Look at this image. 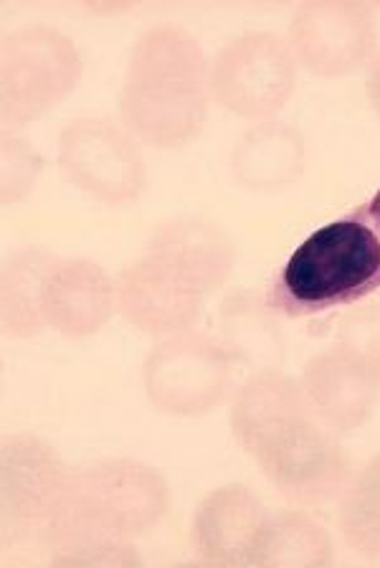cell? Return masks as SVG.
Returning a JSON list of instances; mask_svg holds the SVG:
<instances>
[{
	"mask_svg": "<svg viewBox=\"0 0 380 568\" xmlns=\"http://www.w3.org/2000/svg\"><path fill=\"white\" fill-rule=\"evenodd\" d=\"M61 256L43 246H25L6 256L0 274V323L8 337H37L47 331V282Z\"/></svg>",
	"mask_w": 380,
	"mask_h": 568,
	"instance_id": "cell-17",
	"label": "cell"
},
{
	"mask_svg": "<svg viewBox=\"0 0 380 568\" xmlns=\"http://www.w3.org/2000/svg\"><path fill=\"white\" fill-rule=\"evenodd\" d=\"M234 363L232 351L214 335L185 331L157 337L143 363V388L157 412L203 416L224 404Z\"/></svg>",
	"mask_w": 380,
	"mask_h": 568,
	"instance_id": "cell-7",
	"label": "cell"
},
{
	"mask_svg": "<svg viewBox=\"0 0 380 568\" xmlns=\"http://www.w3.org/2000/svg\"><path fill=\"white\" fill-rule=\"evenodd\" d=\"M297 84V61L287 39L271 31L226 41L210 59V94L244 120H271Z\"/></svg>",
	"mask_w": 380,
	"mask_h": 568,
	"instance_id": "cell-8",
	"label": "cell"
},
{
	"mask_svg": "<svg viewBox=\"0 0 380 568\" xmlns=\"http://www.w3.org/2000/svg\"><path fill=\"white\" fill-rule=\"evenodd\" d=\"M287 43L309 74L345 77L376 59L378 21L358 0H309L291 16Z\"/></svg>",
	"mask_w": 380,
	"mask_h": 568,
	"instance_id": "cell-10",
	"label": "cell"
},
{
	"mask_svg": "<svg viewBox=\"0 0 380 568\" xmlns=\"http://www.w3.org/2000/svg\"><path fill=\"white\" fill-rule=\"evenodd\" d=\"M47 325L64 337H90L110 323L117 310V282L86 256L59 260L47 282Z\"/></svg>",
	"mask_w": 380,
	"mask_h": 568,
	"instance_id": "cell-14",
	"label": "cell"
},
{
	"mask_svg": "<svg viewBox=\"0 0 380 568\" xmlns=\"http://www.w3.org/2000/svg\"><path fill=\"white\" fill-rule=\"evenodd\" d=\"M218 341L232 351L238 363L256 371L279 368L285 361V337L279 331L277 313L251 290L234 292L224 300L218 313Z\"/></svg>",
	"mask_w": 380,
	"mask_h": 568,
	"instance_id": "cell-18",
	"label": "cell"
},
{
	"mask_svg": "<svg viewBox=\"0 0 380 568\" xmlns=\"http://www.w3.org/2000/svg\"><path fill=\"white\" fill-rule=\"evenodd\" d=\"M82 79V53L54 26H23L3 39L0 51V118L19 130L43 118Z\"/></svg>",
	"mask_w": 380,
	"mask_h": 568,
	"instance_id": "cell-6",
	"label": "cell"
},
{
	"mask_svg": "<svg viewBox=\"0 0 380 568\" xmlns=\"http://www.w3.org/2000/svg\"><path fill=\"white\" fill-rule=\"evenodd\" d=\"M335 544L322 523L305 510L269 515L264 528L256 566L261 568H330Z\"/></svg>",
	"mask_w": 380,
	"mask_h": 568,
	"instance_id": "cell-19",
	"label": "cell"
},
{
	"mask_svg": "<svg viewBox=\"0 0 380 568\" xmlns=\"http://www.w3.org/2000/svg\"><path fill=\"white\" fill-rule=\"evenodd\" d=\"M210 61L198 39L181 26L161 23L132 43L120 89V120L137 142L178 150L208 122Z\"/></svg>",
	"mask_w": 380,
	"mask_h": 568,
	"instance_id": "cell-2",
	"label": "cell"
},
{
	"mask_svg": "<svg viewBox=\"0 0 380 568\" xmlns=\"http://www.w3.org/2000/svg\"><path fill=\"white\" fill-rule=\"evenodd\" d=\"M299 384L317 419L338 434L366 426L380 398L378 373L338 343L307 361Z\"/></svg>",
	"mask_w": 380,
	"mask_h": 568,
	"instance_id": "cell-13",
	"label": "cell"
},
{
	"mask_svg": "<svg viewBox=\"0 0 380 568\" xmlns=\"http://www.w3.org/2000/svg\"><path fill=\"white\" fill-rule=\"evenodd\" d=\"M167 508L171 485L147 462L130 457L86 462L74 467L66 530L54 548L76 538L132 540L153 530Z\"/></svg>",
	"mask_w": 380,
	"mask_h": 568,
	"instance_id": "cell-4",
	"label": "cell"
},
{
	"mask_svg": "<svg viewBox=\"0 0 380 568\" xmlns=\"http://www.w3.org/2000/svg\"><path fill=\"white\" fill-rule=\"evenodd\" d=\"M380 292V189L345 216L309 234L269 284L277 315L309 317Z\"/></svg>",
	"mask_w": 380,
	"mask_h": 568,
	"instance_id": "cell-3",
	"label": "cell"
},
{
	"mask_svg": "<svg viewBox=\"0 0 380 568\" xmlns=\"http://www.w3.org/2000/svg\"><path fill=\"white\" fill-rule=\"evenodd\" d=\"M338 523L352 554L380 561V455L350 475L340 495Z\"/></svg>",
	"mask_w": 380,
	"mask_h": 568,
	"instance_id": "cell-20",
	"label": "cell"
},
{
	"mask_svg": "<svg viewBox=\"0 0 380 568\" xmlns=\"http://www.w3.org/2000/svg\"><path fill=\"white\" fill-rule=\"evenodd\" d=\"M232 434L289 503L315 508L340 497L352 475L338 432L317 419L305 388L279 368L254 371L238 386Z\"/></svg>",
	"mask_w": 380,
	"mask_h": 568,
	"instance_id": "cell-1",
	"label": "cell"
},
{
	"mask_svg": "<svg viewBox=\"0 0 380 568\" xmlns=\"http://www.w3.org/2000/svg\"><path fill=\"white\" fill-rule=\"evenodd\" d=\"M335 343L356 353L380 376V305H366L350 310L340 320Z\"/></svg>",
	"mask_w": 380,
	"mask_h": 568,
	"instance_id": "cell-23",
	"label": "cell"
},
{
	"mask_svg": "<svg viewBox=\"0 0 380 568\" xmlns=\"http://www.w3.org/2000/svg\"><path fill=\"white\" fill-rule=\"evenodd\" d=\"M51 566H140L137 550L130 540L76 538L51 550Z\"/></svg>",
	"mask_w": 380,
	"mask_h": 568,
	"instance_id": "cell-22",
	"label": "cell"
},
{
	"mask_svg": "<svg viewBox=\"0 0 380 568\" xmlns=\"http://www.w3.org/2000/svg\"><path fill=\"white\" fill-rule=\"evenodd\" d=\"M366 92H368L370 104H373V110L380 114V53H376V59L370 61L368 67Z\"/></svg>",
	"mask_w": 380,
	"mask_h": 568,
	"instance_id": "cell-24",
	"label": "cell"
},
{
	"mask_svg": "<svg viewBox=\"0 0 380 568\" xmlns=\"http://www.w3.org/2000/svg\"><path fill=\"white\" fill-rule=\"evenodd\" d=\"M0 160H3V165H0V199H3L6 206H13L39 185L43 160L29 140L11 130L3 132Z\"/></svg>",
	"mask_w": 380,
	"mask_h": 568,
	"instance_id": "cell-21",
	"label": "cell"
},
{
	"mask_svg": "<svg viewBox=\"0 0 380 568\" xmlns=\"http://www.w3.org/2000/svg\"><path fill=\"white\" fill-rule=\"evenodd\" d=\"M59 168L69 183L107 206L137 201L147 185L143 150L125 124L79 118L59 135Z\"/></svg>",
	"mask_w": 380,
	"mask_h": 568,
	"instance_id": "cell-9",
	"label": "cell"
},
{
	"mask_svg": "<svg viewBox=\"0 0 380 568\" xmlns=\"http://www.w3.org/2000/svg\"><path fill=\"white\" fill-rule=\"evenodd\" d=\"M74 467L37 434L21 432L0 449V505L8 536L43 550L54 548L66 530Z\"/></svg>",
	"mask_w": 380,
	"mask_h": 568,
	"instance_id": "cell-5",
	"label": "cell"
},
{
	"mask_svg": "<svg viewBox=\"0 0 380 568\" xmlns=\"http://www.w3.org/2000/svg\"><path fill=\"white\" fill-rule=\"evenodd\" d=\"M117 313L135 331L155 337L193 331L210 292L188 270L147 254L117 274Z\"/></svg>",
	"mask_w": 380,
	"mask_h": 568,
	"instance_id": "cell-11",
	"label": "cell"
},
{
	"mask_svg": "<svg viewBox=\"0 0 380 568\" xmlns=\"http://www.w3.org/2000/svg\"><path fill=\"white\" fill-rule=\"evenodd\" d=\"M147 254L171 260L193 277L203 282L210 295L224 287L236 264V248L232 236L214 221L201 216H181L165 221L153 231L145 244Z\"/></svg>",
	"mask_w": 380,
	"mask_h": 568,
	"instance_id": "cell-16",
	"label": "cell"
},
{
	"mask_svg": "<svg viewBox=\"0 0 380 568\" xmlns=\"http://www.w3.org/2000/svg\"><path fill=\"white\" fill-rule=\"evenodd\" d=\"M305 135L289 122H256L236 140L232 150L234 181L249 191H287L305 175Z\"/></svg>",
	"mask_w": 380,
	"mask_h": 568,
	"instance_id": "cell-15",
	"label": "cell"
},
{
	"mask_svg": "<svg viewBox=\"0 0 380 568\" xmlns=\"http://www.w3.org/2000/svg\"><path fill=\"white\" fill-rule=\"evenodd\" d=\"M269 513L249 487H216L198 503L191 523V544L203 564L218 568L256 566V554Z\"/></svg>",
	"mask_w": 380,
	"mask_h": 568,
	"instance_id": "cell-12",
	"label": "cell"
}]
</instances>
